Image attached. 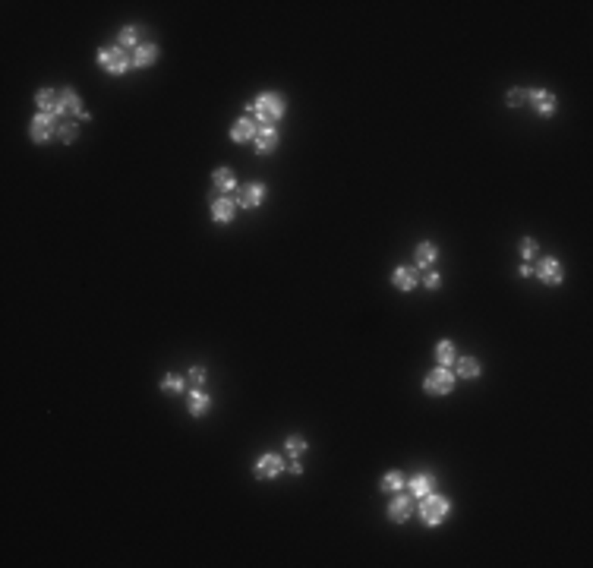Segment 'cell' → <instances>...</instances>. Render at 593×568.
Listing matches in <instances>:
<instances>
[{"mask_svg":"<svg viewBox=\"0 0 593 568\" xmlns=\"http://www.w3.org/2000/svg\"><path fill=\"white\" fill-rule=\"evenodd\" d=\"M455 376L458 379H480L483 376V363L477 360V357H458L455 360Z\"/></svg>","mask_w":593,"mask_h":568,"instance_id":"44dd1931","label":"cell"},{"mask_svg":"<svg viewBox=\"0 0 593 568\" xmlns=\"http://www.w3.org/2000/svg\"><path fill=\"white\" fill-rule=\"evenodd\" d=\"M211 186H215L221 196H233V193H237L240 180H237V174H233V167H218V171L211 174Z\"/></svg>","mask_w":593,"mask_h":568,"instance_id":"ac0fdd59","label":"cell"},{"mask_svg":"<svg viewBox=\"0 0 593 568\" xmlns=\"http://www.w3.org/2000/svg\"><path fill=\"white\" fill-rule=\"evenodd\" d=\"M439 256H442V250H439V243H433V240H423V243H416V250H414V265L416 268H433Z\"/></svg>","mask_w":593,"mask_h":568,"instance_id":"d6986e66","label":"cell"},{"mask_svg":"<svg viewBox=\"0 0 593 568\" xmlns=\"http://www.w3.org/2000/svg\"><path fill=\"white\" fill-rule=\"evenodd\" d=\"M158 389L164 391V395H183V391H189V382H187V373H167V376H161V382H158Z\"/></svg>","mask_w":593,"mask_h":568,"instance_id":"7402d4cb","label":"cell"},{"mask_svg":"<svg viewBox=\"0 0 593 568\" xmlns=\"http://www.w3.org/2000/svg\"><path fill=\"white\" fill-rule=\"evenodd\" d=\"M246 114H250L259 127H275V123L284 120V114H288V98H284L281 92H259L250 105H246Z\"/></svg>","mask_w":593,"mask_h":568,"instance_id":"6da1fadb","label":"cell"},{"mask_svg":"<svg viewBox=\"0 0 593 568\" xmlns=\"http://www.w3.org/2000/svg\"><path fill=\"white\" fill-rule=\"evenodd\" d=\"M436 486H439V477H436V473H433V470H420V473H414V477L407 480V486H404V490L411 493V496H414L416 502H420L423 496L436 493Z\"/></svg>","mask_w":593,"mask_h":568,"instance_id":"8fae6325","label":"cell"},{"mask_svg":"<svg viewBox=\"0 0 593 568\" xmlns=\"http://www.w3.org/2000/svg\"><path fill=\"white\" fill-rule=\"evenodd\" d=\"M300 461H303V458H297V461H288V470L294 473V477H300V473H303V464H300Z\"/></svg>","mask_w":593,"mask_h":568,"instance_id":"1f68e13d","label":"cell"},{"mask_svg":"<svg viewBox=\"0 0 593 568\" xmlns=\"http://www.w3.org/2000/svg\"><path fill=\"white\" fill-rule=\"evenodd\" d=\"M28 136H32L35 145L48 142L51 136H57V117L54 114H35L32 123H28Z\"/></svg>","mask_w":593,"mask_h":568,"instance_id":"30bf717a","label":"cell"},{"mask_svg":"<svg viewBox=\"0 0 593 568\" xmlns=\"http://www.w3.org/2000/svg\"><path fill=\"white\" fill-rule=\"evenodd\" d=\"M455 382H458L455 369H451V367H439V363H436V367L423 376V391L433 395V398H442V395H451V391H455Z\"/></svg>","mask_w":593,"mask_h":568,"instance_id":"277c9868","label":"cell"},{"mask_svg":"<svg viewBox=\"0 0 593 568\" xmlns=\"http://www.w3.org/2000/svg\"><path fill=\"white\" fill-rule=\"evenodd\" d=\"M278 142H281L278 127H259V133H256V140H253V149H256V155H272L278 149Z\"/></svg>","mask_w":593,"mask_h":568,"instance_id":"9a60e30c","label":"cell"},{"mask_svg":"<svg viewBox=\"0 0 593 568\" xmlns=\"http://www.w3.org/2000/svg\"><path fill=\"white\" fill-rule=\"evenodd\" d=\"M266 199H268V186L262 184V180H253V184L240 186L237 193H233V202H237V209H259Z\"/></svg>","mask_w":593,"mask_h":568,"instance_id":"ba28073f","label":"cell"},{"mask_svg":"<svg viewBox=\"0 0 593 568\" xmlns=\"http://www.w3.org/2000/svg\"><path fill=\"white\" fill-rule=\"evenodd\" d=\"M533 275V265L530 262H521V268H518V278H530Z\"/></svg>","mask_w":593,"mask_h":568,"instance_id":"d6a6232c","label":"cell"},{"mask_svg":"<svg viewBox=\"0 0 593 568\" xmlns=\"http://www.w3.org/2000/svg\"><path fill=\"white\" fill-rule=\"evenodd\" d=\"M524 98H527V92L524 89H508V95H505V105L515 111V107H521L524 105Z\"/></svg>","mask_w":593,"mask_h":568,"instance_id":"f546056e","label":"cell"},{"mask_svg":"<svg viewBox=\"0 0 593 568\" xmlns=\"http://www.w3.org/2000/svg\"><path fill=\"white\" fill-rule=\"evenodd\" d=\"M284 470H288V458H284V451H262V455L253 461V477L256 480H278Z\"/></svg>","mask_w":593,"mask_h":568,"instance_id":"5b68a950","label":"cell"},{"mask_svg":"<svg viewBox=\"0 0 593 568\" xmlns=\"http://www.w3.org/2000/svg\"><path fill=\"white\" fill-rule=\"evenodd\" d=\"M451 499L442 496V493H429V496L420 499V508H416V515H420V521L426 524V527H439L445 518L451 515Z\"/></svg>","mask_w":593,"mask_h":568,"instance_id":"7a4b0ae2","label":"cell"},{"mask_svg":"<svg viewBox=\"0 0 593 568\" xmlns=\"http://www.w3.org/2000/svg\"><path fill=\"white\" fill-rule=\"evenodd\" d=\"M133 70H145V67H155L158 63V57H161V48L155 45V41H142L133 54Z\"/></svg>","mask_w":593,"mask_h":568,"instance_id":"e0dca14e","label":"cell"},{"mask_svg":"<svg viewBox=\"0 0 593 568\" xmlns=\"http://www.w3.org/2000/svg\"><path fill=\"white\" fill-rule=\"evenodd\" d=\"M420 281L423 278H420V268H416V265H398L392 272V284L401 290V294H411V290H416V288H420Z\"/></svg>","mask_w":593,"mask_h":568,"instance_id":"7c38bea8","label":"cell"},{"mask_svg":"<svg viewBox=\"0 0 593 568\" xmlns=\"http://www.w3.org/2000/svg\"><path fill=\"white\" fill-rule=\"evenodd\" d=\"M414 496L407 490L401 493H392V502H388V521L392 524H407L416 515V505H414Z\"/></svg>","mask_w":593,"mask_h":568,"instance_id":"52a82bcc","label":"cell"},{"mask_svg":"<svg viewBox=\"0 0 593 568\" xmlns=\"http://www.w3.org/2000/svg\"><path fill=\"white\" fill-rule=\"evenodd\" d=\"M455 360H458V347H455V341L442 338V341L436 345V363H439V367H455Z\"/></svg>","mask_w":593,"mask_h":568,"instance_id":"d4e9b609","label":"cell"},{"mask_svg":"<svg viewBox=\"0 0 593 568\" xmlns=\"http://www.w3.org/2000/svg\"><path fill=\"white\" fill-rule=\"evenodd\" d=\"M206 379H209V369H206V367H189V369H187L189 389H202V385H206Z\"/></svg>","mask_w":593,"mask_h":568,"instance_id":"f1b7e54d","label":"cell"},{"mask_svg":"<svg viewBox=\"0 0 593 568\" xmlns=\"http://www.w3.org/2000/svg\"><path fill=\"white\" fill-rule=\"evenodd\" d=\"M256 133H259V123H256L250 114H243V117H240V120L231 127V142L246 145V142H253V140H256Z\"/></svg>","mask_w":593,"mask_h":568,"instance_id":"2e32d148","label":"cell"},{"mask_svg":"<svg viewBox=\"0 0 593 568\" xmlns=\"http://www.w3.org/2000/svg\"><path fill=\"white\" fill-rule=\"evenodd\" d=\"M420 284H423L426 290H439V288H442V275H439L436 268H429V275H426V278H423Z\"/></svg>","mask_w":593,"mask_h":568,"instance_id":"4dcf8cb0","label":"cell"},{"mask_svg":"<svg viewBox=\"0 0 593 568\" xmlns=\"http://www.w3.org/2000/svg\"><path fill=\"white\" fill-rule=\"evenodd\" d=\"M527 101H530V107L540 114V117H552V114L559 111V98H555V92L543 89V85L527 89Z\"/></svg>","mask_w":593,"mask_h":568,"instance_id":"9c48e42d","label":"cell"},{"mask_svg":"<svg viewBox=\"0 0 593 568\" xmlns=\"http://www.w3.org/2000/svg\"><path fill=\"white\" fill-rule=\"evenodd\" d=\"M306 448H310V442H306V436H300V433H290L288 439H284V458H288V461L303 458Z\"/></svg>","mask_w":593,"mask_h":568,"instance_id":"603a6c76","label":"cell"},{"mask_svg":"<svg viewBox=\"0 0 593 568\" xmlns=\"http://www.w3.org/2000/svg\"><path fill=\"white\" fill-rule=\"evenodd\" d=\"M237 202H233V196H215L211 199V221L215 224H231L233 218H237Z\"/></svg>","mask_w":593,"mask_h":568,"instance_id":"4fadbf2b","label":"cell"},{"mask_svg":"<svg viewBox=\"0 0 593 568\" xmlns=\"http://www.w3.org/2000/svg\"><path fill=\"white\" fill-rule=\"evenodd\" d=\"M518 253H521V259L524 262H530V259H537L540 256V243L533 237H524L521 243H518Z\"/></svg>","mask_w":593,"mask_h":568,"instance_id":"83f0119b","label":"cell"},{"mask_svg":"<svg viewBox=\"0 0 593 568\" xmlns=\"http://www.w3.org/2000/svg\"><path fill=\"white\" fill-rule=\"evenodd\" d=\"M95 61H98V67L105 70L107 76H123V73L133 70V57H130L120 45H105V48H98Z\"/></svg>","mask_w":593,"mask_h":568,"instance_id":"3957f363","label":"cell"},{"mask_svg":"<svg viewBox=\"0 0 593 568\" xmlns=\"http://www.w3.org/2000/svg\"><path fill=\"white\" fill-rule=\"evenodd\" d=\"M117 45H120L123 51H136L139 45H142V28H139L136 23L120 26V32H117Z\"/></svg>","mask_w":593,"mask_h":568,"instance_id":"ffe728a7","label":"cell"},{"mask_svg":"<svg viewBox=\"0 0 593 568\" xmlns=\"http://www.w3.org/2000/svg\"><path fill=\"white\" fill-rule=\"evenodd\" d=\"M79 136V120H57V140L61 142H76Z\"/></svg>","mask_w":593,"mask_h":568,"instance_id":"4316f807","label":"cell"},{"mask_svg":"<svg viewBox=\"0 0 593 568\" xmlns=\"http://www.w3.org/2000/svg\"><path fill=\"white\" fill-rule=\"evenodd\" d=\"M533 275H537L540 284H549V288H559L565 281V265H562L559 256H543L533 262Z\"/></svg>","mask_w":593,"mask_h":568,"instance_id":"8992f818","label":"cell"},{"mask_svg":"<svg viewBox=\"0 0 593 568\" xmlns=\"http://www.w3.org/2000/svg\"><path fill=\"white\" fill-rule=\"evenodd\" d=\"M211 404H215L211 391H206V389H189L187 391V411H189V417H206V414L211 411Z\"/></svg>","mask_w":593,"mask_h":568,"instance_id":"5bb4252c","label":"cell"},{"mask_svg":"<svg viewBox=\"0 0 593 568\" xmlns=\"http://www.w3.org/2000/svg\"><path fill=\"white\" fill-rule=\"evenodd\" d=\"M407 486V477L401 470H388L382 480H379V490L382 493H401Z\"/></svg>","mask_w":593,"mask_h":568,"instance_id":"484cf974","label":"cell"},{"mask_svg":"<svg viewBox=\"0 0 593 568\" xmlns=\"http://www.w3.org/2000/svg\"><path fill=\"white\" fill-rule=\"evenodd\" d=\"M57 98H61V89H38V92H35L38 114H54L57 111Z\"/></svg>","mask_w":593,"mask_h":568,"instance_id":"cb8c5ba5","label":"cell"}]
</instances>
